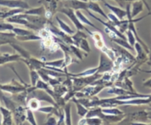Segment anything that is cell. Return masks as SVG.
<instances>
[{
	"label": "cell",
	"mask_w": 151,
	"mask_h": 125,
	"mask_svg": "<svg viewBox=\"0 0 151 125\" xmlns=\"http://www.w3.org/2000/svg\"><path fill=\"white\" fill-rule=\"evenodd\" d=\"M58 11L60 12V13H63L66 16H67L69 19H71V21H72V23L75 24V26H76L77 29H79V30H83V29H85L86 30L87 32H88L89 35H91V32L89 31L88 29H87L82 24V22L79 20V19L77 16L76 13L75 12V10L72 8H69V7H62L60 8H58Z\"/></svg>",
	"instance_id": "cell-1"
},
{
	"label": "cell",
	"mask_w": 151,
	"mask_h": 125,
	"mask_svg": "<svg viewBox=\"0 0 151 125\" xmlns=\"http://www.w3.org/2000/svg\"><path fill=\"white\" fill-rule=\"evenodd\" d=\"M113 67L114 63L111 59L108 57L106 54H104V52H102L100 55V66H98V70L97 73L102 74L109 72L113 69Z\"/></svg>",
	"instance_id": "cell-2"
},
{
	"label": "cell",
	"mask_w": 151,
	"mask_h": 125,
	"mask_svg": "<svg viewBox=\"0 0 151 125\" xmlns=\"http://www.w3.org/2000/svg\"><path fill=\"white\" fill-rule=\"evenodd\" d=\"M63 7H69L75 10H84L88 12V1H82V0H65L63 2Z\"/></svg>",
	"instance_id": "cell-3"
},
{
	"label": "cell",
	"mask_w": 151,
	"mask_h": 125,
	"mask_svg": "<svg viewBox=\"0 0 151 125\" xmlns=\"http://www.w3.org/2000/svg\"><path fill=\"white\" fill-rule=\"evenodd\" d=\"M0 5L10 8H22L24 10L29 9V6L26 1L22 0H0Z\"/></svg>",
	"instance_id": "cell-4"
},
{
	"label": "cell",
	"mask_w": 151,
	"mask_h": 125,
	"mask_svg": "<svg viewBox=\"0 0 151 125\" xmlns=\"http://www.w3.org/2000/svg\"><path fill=\"white\" fill-rule=\"evenodd\" d=\"M105 5H106V7H107L111 11L113 12L114 14L119 20H123L124 17L127 16L126 10H123V9L120 8V7L111 5V4H109V3L107 2H105Z\"/></svg>",
	"instance_id": "cell-5"
},
{
	"label": "cell",
	"mask_w": 151,
	"mask_h": 125,
	"mask_svg": "<svg viewBox=\"0 0 151 125\" xmlns=\"http://www.w3.org/2000/svg\"><path fill=\"white\" fill-rule=\"evenodd\" d=\"M88 10H91L93 12H95V13H98V14L101 15L103 17H104L106 20L108 21V22L111 23L110 20H109V17H108V15L106 14L104 11H103V9L101 8L100 5L97 4L96 1H88Z\"/></svg>",
	"instance_id": "cell-6"
},
{
	"label": "cell",
	"mask_w": 151,
	"mask_h": 125,
	"mask_svg": "<svg viewBox=\"0 0 151 125\" xmlns=\"http://www.w3.org/2000/svg\"><path fill=\"white\" fill-rule=\"evenodd\" d=\"M144 2L142 0H137L133 2H131V17L134 19V17L139 14L141 12H142L144 8Z\"/></svg>",
	"instance_id": "cell-7"
},
{
	"label": "cell",
	"mask_w": 151,
	"mask_h": 125,
	"mask_svg": "<svg viewBox=\"0 0 151 125\" xmlns=\"http://www.w3.org/2000/svg\"><path fill=\"white\" fill-rule=\"evenodd\" d=\"M13 111H14L16 124H22L27 119V116H25L24 114V109L22 106L16 107Z\"/></svg>",
	"instance_id": "cell-8"
},
{
	"label": "cell",
	"mask_w": 151,
	"mask_h": 125,
	"mask_svg": "<svg viewBox=\"0 0 151 125\" xmlns=\"http://www.w3.org/2000/svg\"><path fill=\"white\" fill-rule=\"evenodd\" d=\"M0 89L12 94H18L26 91L27 88L24 86H16V85H0Z\"/></svg>",
	"instance_id": "cell-9"
},
{
	"label": "cell",
	"mask_w": 151,
	"mask_h": 125,
	"mask_svg": "<svg viewBox=\"0 0 151 125\" xmlns=\"http://www.w3.org/2000/svg\"><path fill=\"white\" fill-rule=\"evenodd\" d=\"M16 34L13 33H3L0 32V45L6 44H12L15 41Z\"/></svg>",
	"instance_id": "cell-10"
},
{
	"label": "cell",
	"mask_w": 151,
	"mask_h": 125,
	"mask_svg": "<svg viewBox=\"0 0 151 125\" xmlns=\"http://www.w3.org/2000/svg\"><path fill=\"white\" fill-rule=\"evenodd\" d=\"M21 55L19 54H3L0 56V65L4 63H8L11 61H16V60H21Z\"/></svg>",
	"instance_id": "cell-11"
},
{
	"label": "cell",
	"mask_w": 151,
	"mask_h": 125,
	"mask_svg": "<svg viewBox=\"0 0 151 125\" xmlns=\"http://www.w3.org/2000/svg\"><path fill=\"white\" fill-rule=\"evenodd\" d=\"M0 111L3 116V121L2 124H12V116L11 111L9 109L4 108L2 107H0Z\"/></svg>",
	"instance_id": "cell-12"
},
{
	"label": "cell",
	"mask_w": 151,
	"mask_h": 125,
	"mask_svg": "<svg viewBox=\"0 0 151 125\" xmlns=\"http://www.w3.org/2000/svg\"><path fill=\"white\" fill-rule=\"evenodd\" d=\"M46 13V8L44 6H41V7H36V8H32L28 9V10H24L23 13L27 15H33V16H44L45 15Z\"/></svg>",
	"instance_id": "cell-13"
},
{
	"label": "cell",
	"mask_w": 151,
	"mask_h": 125,
	"mask_svg": "<svg viewBox=\"0 0 151 125\" xmlns=\"http://www.w3.org/2000/svg\"><path fill=\"white\" fill-rule=\"evenodd\" d=\"M91 35L92 36V38H94V40L95 41V44L97 45V47L98 49H101L102 48L105 46H104V41H103V38L102 37L101 34L99 33V32H91Z\"/></svg>",
	"instance_id": "cell-14"
},
{
	"label": "cell",
	"mask_w": 151,
	"mask_h": 125,
	"mask_svg": "<svg viewBox=\"0 0 151 125\" xmlns=\"http://www.w3.org/2000/svg\"><path fill=\"white\" fill-rule=\"evenodd\" d=\"M56 20H57L58 24L60 25V29H62V31L65 32L66 34H68V35H73V34L75 33V31H74L73 29H71L70 26H68L63 20H61V19H60V18H58L57 16V17H56Z\"/></svg>",
	"instance_id": "cell-15"
},
{
	"label": "cell",
	"mask_w": 151,
	"mask_h": 125,
	"mask_svg": "<svg viewBox=\"0 0 151 125\" xmlns=\"http://www.w3.org/2000/svg\"><path fill=\"white\" fill-rule=\"evenodd\" d=\"M87 37H88V35H86V34L84 33V32H83L82 31L78 29L77 33H75V35H72V38L73 39L75 45L76 46L79 47V44L80 42H81V40L83 39V38H87Z\"/></svg>",
	"instance_id": "cell-16"
},
{
	"label": "cell",
	"mask_w": 151,
	"mask_h": 125,
	"mask_svg": "<svg viewBox=\"0 0 151 125\" xmlns=\"http://www.w3.org/2000/svg\"><path fill=\"white\" fill-rule=\"evenodd\" d=\"M72 101L76 104L77 107H78V113L79 116H81V117H83V116H86L87 113H88V110L86 109V107L85 106H83V104L81 102L78 101V99H75L72 98Z\"/></svg>",
	"instance_id": "cell-17"
},
{
	"label": "cell",
	"mask_w": 151,
	"mask_h": 125,
	"mask_svg": "<svg viewBox=\"0 0 151 125\" xmlns=\"http://www.w3.org/2000/svg\"><path fill=\"white\" fill-rule=\"evenodd\" d=\"M111 40H112V41H114V42L115 43V44H118V45H120L121 46H122L123 48H126V49H130V50H134L133 46H131V44H130L129 43L127 42V40L123 39V38H119V37H117V38H114V39H111Z\"/></svg>",
	"instance_id": "cell-18"
},
{
	"label": "cell",
	"mask_w": 151,
	"mask_h": 125,
	"mask_svg": "<svg viewBox=\"0 0 151 125\" xmlns=\"http://www.w3.org/2000/svg\"><path fill=\"white\" fill-rule=\"evenodd\" d=\"M25 10L22 8H13L12 10H9V11L4 13V14L1 16V19H7L9 17L15 16V15L19 14V13H22L24 12Z\"/></svg>",
	"instance_id": "cell-19"
},
{
	"label": "cell",
	"mask_w": 151,
	"mask_h": 125,
	"mask_svg": "<svg viewBox=\"0 0 151 125\" xmlns=\"http://www.w3.org/2000/svg\"><path fill=\"white\" fill-rule=\"evenodd\" d=\"M76 15H77V16H78V19H79V20L81 21L82 23L86 24H88V25H89L90 26H91V27H94V28H95V29H98V28H97V26L94 24L91 23V22L90 21L88 20V19H87L85 16H84L83 13H81L80 10H76Z\"/></svg>",
	"instance_id": "cell-20"
},
{
	"label": "cell",
	"mask_w": 151,
	"mask_h": 125,
	"mask_svg": "<svg viewBox=\"0 0 151 125\" xmlns=\"http://www.w3.org/2000/svg\"><path fill=\"white\" fill-rule=\"evenodd\" d=\"M98 70V67L94 68V69H88V70H86L85 71L81 72V73L78 74H71L70 76H75V77H80V76H90V75H93L94 74H96Z\"/></svg>",
	"instance_id": "cell-21"
},
{
	"label": "cell",
	"mask_w": 151,
	"mask_h": 125,
	"mask_svg": "<svg viewBox=\"0 0 151 125\" xmlns=\"http://www.w3.org/2000/svg\"><path fill=\"white\" fill-rule=\"evenodd\" d=\"M102 112L104 114L107 115H122L123 112L121 111L120 110L116 108H113V107H105L104 109H102Z\"/></svg>",
	"instance_id": "cell-22"
},
{
	"label": "cell",
	"mask_w": 151,
	"mask_h": 125,
	"mask_svg": "<svg viewBox=\"0 0 151 125\" xmlns=\"http://www.w3.org/2000/svg\"><path fill=\"white\" fill-rule=\"evenodd\" d=\"M16 38L17 40H20V41H38V40H41V37L33 33L30 34V35H24V36H17L16 35Z\"/></svg>",
	"instance_id": "cell-23"
},
{
	"label": "cell",
	"mask_w": 151,
	"mask_h": 125,
	"mask_svg": "<svg viewBox=\"0 0 151 125\" xmlns=\"http://www.w3.org/2000/svg\"><path fill=\"white\" fill-rule=\"evenodd\" d=\"M28 107L32 110H38L40 108V102L38 99H30L28 101Z\"/></svg>",
	"instance_id": "cell-24"
},
{
	"label": "cell",
	"mask_w": 151,
	"mask_h": 125,
	"mask_svg": "<svg viewBox=\"0 0 151 125\" xmlns=\"http://www.w3.org/2000/svg\"><path fill=\"white\" fill-rule=\"evenodd\" d=\"M71 105L69 104H66L64 107L65 110V117H66V121L65 123L67 125L72 124V120H71Z\"/></svg>",
	"instance_id": "cell-25"
},
{
	"label": "cell",
	"mask_w": 151,
	"mask_h": 125,
	"mask_svg": "<svg viewBox=\"0 0 151 125\" xmlns=\"http://www.w3.org/2000/svg\"><path fill=\"white\" fill-rule=\"evenodd\" d=\"M114 1H116V2H117L120 6L123 7V5L126 6L127 4H128V3H131L134 1H137V0H114ZM142 1L144 2V4H145V6L147 7V10H148V11H149V14L151 15V10H150V7H149V5H148V4H147V1H146L145 0H142Z\"/></svg>",
	"instance_id": "cell-26"
},
{
	"label": "cell",
	"mask_w": 151,
	"mask_h": 125,
	"mask_svg": "<svg viewBox=\"0 0 151 125\" xmlns=\"http://www.w3.org/2000/svg\"><path fill=\"white\" fill-rule=\"evenodd\" d=\"M10 45L12 46L13 47V48L15 49L16 50H17L18 51H19V53H20L21 54H22V56H23L24 58L26 59H29V57H30V56H29V52H28L27 51H26L25 49H24L21 48L20 46H19L16 45V44H14L13 43H12V44H10Z\"/></svg>",
	"instance_id": "cell-27"
},
{
	"label": "cell",
	"mask_w": 151,
	"mask_h": 125,
	"mask_svg": "<svg viewBox=\"0 0 151 125\" xmlns=\"http://www.w3.org/2000/svg\"><path fill=\"white\" fill-rule=\"evenodd\" d=\"M13 32H14L16 34V35L17 36H24V35H30L32 32H30L29 30H27V29H21V28H13Z\"/></svg>",
	"instance_id": "cell-28"
},
{
	"label": "cell",
	"mask_w": 151,
	"mask_h": 125,
	"mask_svg": "<svg viewBox=\"0 0 151 125\" xmlns=\"http://www.w3.org/2000/svg\"><path fill=\"white\" fill-rule=\"evenodd\" d=\"M127 37H128V43L131 44V46H134L136 44V41H137V39H136V37L134 35V32L131 30V29H128L126 32Z\"/></svg>",
	"instance_id": "cell-29"
},
{
	"label": "cell",
	"mask_w": 151,
	"mask_h": 125,
	"mask_svg": "<svg viewBox=\"0 0 151 125\" xmlns=\"http://www.w3.org/2000/svg\"><path fill=\"white\" fill-rule=\"evenodd\" d=\"M64 64V59H61V60H55V61H52V62H46L45 65L46 66H52V67L55 68H60L63 66Z\"/></svg>",
	"instance_id": "cell-30"
},
{
	"label": "cell",
	"mask_w": 151,
	"mask_h": 125,
	"mask_svg": "<svg viewBox=\"0 0 151 125\" xmlns=\"http://www.w3.org/2000/svg\"><path fill=\"white\" fill-rule=\"evenodd\" d=\"M30 75L32 86H35L37 82L39 79V74H38V71H35V70H30Z\"/></svg>",
	"instance_id": "cell-31"
},
{
	"label": "cell",
	"mask_w": 151,
	"mask_h": 125,
	"mask_svg": "<svg viewBox=\"0 0 151 125\" xmlns=\"http://www.w3.org/2000/svg\"><path fill=\"white\" fill-rule=\"evenodd\" d=\"M87 119V124L90 125H99L101 124L103 120L99 118H94V117H90V118H86Z\"/></svg>",
	"instance_id": "cell-32"
},
{
	"label": "cell",
	"mask_w": 151,
	"mask_h": 125,
	"mask_svg": "<svg viewBox=\"0 0 151 125\" xmlns=\"http://www.w3.org/2000/svg\"><path fill=\"white\" fill-rule=\"evenodd\" d=\"M27 119L28 121L32 125H36L37 123L35 121V117H34L33 113H32V110L31 109H28L27 110Z\"/></svg>",
	"instance_id": "cell-33"
},
{
	"label": "cell",
	"mask_w": 151,
	"mask_h": 125,
	"mask_svg": "<svg viewBox=\"0 0 151 125\" xmlns=\"http://www.w3.org/2000/svg\"><path fill=\"white\" fill-rule=\"evenodd\" d=\"M79 47H81L83 50L86 51L87 53L90 52L89 44H88V41H86V38H83V39L81 40L79 44Z\"/></svg>",
	"instance_id": "cell-34"
},
{
	"label": "cell",
	"mask_w": 151,
	"mask_h": 125,
	"mask_svg": "<svg viewBox=\"0 0 151 125\" xmlns=\"http://www.w3.org/2000/svg\"><path fill=\"white\" fill-rule=\"evenodd\" d=\"M14 26L10 24L4 23V22H1L0 23V32H4V31L7 30H13Z\"/></svg>",
	"instance_id": "cell-35"
},
{
	"label": "cell",
	"mask_w": 151,
	"mask_h": 125,
	"mask_svg": "<svg viewBox=\"0 0 151 125\" xmlns=\"http://www.w3.org/2000/svg\"><path fill=\"white\" fill-rule=\"evenodd\" d=\"M69 48H70V50L72 51V52H74L75 54H76V56L78 57V58L81 59V60H82V59L83 58V52H81V51L78 49V46L76 47L73 45H71L70 46H69Z\"/></svg>",
	"instance_id": "cell-36"
},
{
	"label": "cell",
	"mask_w": 151,
	"mask_h": 125,
	"mask_svg": "<svg viewBox=\"0 0 151 125\" xmlns=\"http://www.w3.org/2000/svg\"><path fill=\"white\" fill-rule=\"evenodd\" d=\"M38 110L41 112H43V113H52V111H55V108L53 107L52 106H50V107H40L38 109Z\"/></svg>",
	"instance_id": "cell-37"
},
{
	"label": "cell",
	"mask_w": 151,
	"mask_h": 125,
	"mask_svg": "<svg viewBox=\"0 0 151 125\" xmlns=\"http://www.w3.org/2000/svg\"><path fill=\"white\" fill-rule=\"evenodd\" d=\"M46 124H48V125L58 124V121L54 116H50V117L48 118V119H47V122H46Z\"/></svg>",
	"instance_id": "cell-38"
},
{
	"label": "cell",
	"mask_w": 151,
	"mask_h": 125,
	"mask_svg": "<svg viewBox=\"0 0 151 125\" xmlns=\"http://www.w3.org/2000/svg\"><path fill=\"white\" fill-rule=\"evenodd\" d=\"M143 85L145 87H147V88H151V78L147 79V80L145 81L144 83H143Z\"/></svg>",
	"instance_id": "cell-39"
},
{
	"label": "cell",
	"mask_w": 151,
	"mask_h": 125,
	"mask_svg": "<svg viewBox=\"0 0 151 125\" xmlns=\"http://www.w3.org/2000/svg\"><path fill=\"white\" fill-rule=\"evenodd\" d=\"M78 124H87V119L86 118H85V119H81V121H79V122H78Z\"/></svg>",
	"instance_id": "cell-40"
},
{
	"label": "cell",
	"mask_w": 151,
	"mask_h": 125,
	"mask_svg": "<svg viewBox=\"0 0 151 125\" xmlns=\"http://www.w3.org/2000/svg\"><path fill=\"white\" fill-rule=\"evenodd\" d=\"M142 71L145 72V73H151V70L150 71H145V70H142Z\"/></svg>",
	"instance_id": "cell-41"
},
{
	"label": "cell",
	"mask_w": 151,
	"mask_h": 125,
	"mask_svg": "<svg viewBox=\"0 0 151 125\" xmlns=\"http://www.w3.org/2000/svg\"><path fill=\"white\" fill-rule=\"evenodd\" d=\"M88 1H104L105 0H88Z\"/></svg>",
	"instance_id": "cell-42"
},
{
	"label": "cell",
	"mask_w": 151,
	"mask_h": 125,
	"mask_svg": "<svg viewBox=\"0 0 151 125\" xmlns=\"http://www.w3.org/2000/svg\"><path fill=\"white\" fill-rule=\"evenodd\" d=\"M82 1H88V0H82Z\"/></svg>",
	"instance_id": "cell-43"
}]
</instances>
